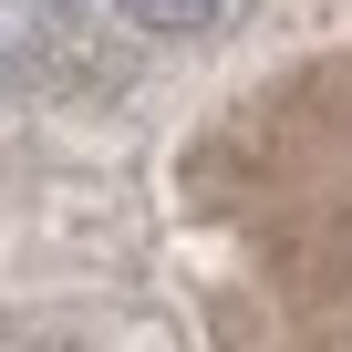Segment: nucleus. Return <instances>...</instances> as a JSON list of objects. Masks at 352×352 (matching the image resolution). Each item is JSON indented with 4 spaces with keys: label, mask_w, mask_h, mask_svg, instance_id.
<instances>
[{
    "label": "nucleus",
    "mask_w": 352,
    "mask_h": 352,
    "mask_svg": "<svg viewBox=\"0 0 352 352\" xmlns=\"http://www.w3.org/2000/svg\"><path fill=\"white\" fill-rule=\"evenodd\" d=\"M32 42H73V0H0V52Z\"/></svg>",
    "instance_id": "1"
},
{
    "label": "nucleus",
    "mask_w": 352,
    "mask_h": 352,
    "mask_svg": "<svg viewBox=\"0 0 352 352\" xmlns=\"http://www.w3.org/2000/svg\"><path fill=\"white\" fill-rule=\"evenodd\" d=\"M114 11L135 32H208V21H228V0H114Z\"/></svg>",
    "instance_id": "2"
}]
</instances>
